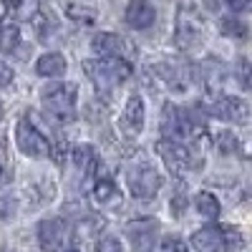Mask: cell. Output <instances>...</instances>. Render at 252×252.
<instances>
[{
	"instance_id": "6da1fadb",
	"label": "cell",
	"mask_w": 252,
	"mask_h": 252,
	"mask_svg": "<svg viewBox=\"0 0 252 252\" xmlns=\"http://www.w3.org/2000/svg\"><path fill=\"white\" fill-rule=\"evenodd\" d=\"M83 71H86L89 81L96 86V91L101 96H106L131 76V61H124V58H91V61H83Z\"/></svg>"
},
{
	"instance_id": "7a4b0ae2",
	"label": "cell",
	"mask_w": 252,
	"mask_h": 252,
	"mask_svg": "<svg viewBox=\"0 0 252 252\" xmlns=\"http://www.w3.org/2000/svg\"><path fill=\"white\" fill-rule=\"evenodd\" d=\"M202 131V124L197 121V116L192 111H187L182 106H174V103H166L161 111V134L169 141H189L194 139Z\"/></svg>"
},
{
	"instance_id": "3957f363",
	"label": "cell",
	"mask_w": 252,
	"mask_h": 252,
	"mask_svg": "<svg viewBox=\"0 0 252 252\" xmlns=\"http://www.w3.org/2000/svg\"><path fill=\"white\" fill-rule=\"evenodd\" d=\"M76 98H78L76 83H53V86L43 89V109L56 121H68L76 114Z\"/></svg>"
},
{
	"instance_id": "277c9868",
	"label": "cell",
	"mask_w": 252,
	"mask_h": 252,
	"mask_svg": "<svg viewBox=\"0 0 252 252\" xmlns=\"http://www.w3.org/2000/svg\"><path fill=\"white\" fill-rule=\"evenodd\" d=\"M15 144H18V149L23 152L26 157H33V159L51 157V141L35 126V121L31 116H23L15 124Z\"/></svg>"
},
{
	"instance_id": "5b68a950",
	"label": "cell",
	"mask_w": 252,
	"mask_h": 252,
	"mask_svg": "<svg viewBox=\"0 0 252 252\" xmlns=\"http://www.w3.org/2000/svg\"><path fill=\"white\" fill-rule=\"evenodd\" d=\"M126 182H129V192L136 199H154L164 184V177L154 169L152 164H131L126 172Z\"/></svg>"
},
{
	"instance_id": "8992f818",
	"label": "cell",
	"mask_w": 252,
	"mask_h": 252,
	"mask_svg": "<svg viewBox=\"0 0 252 252\" xmlns=\"http://www.w3.org/2000/svg\"><path fill=\"white\" fill-rule=\"evenodd\" d=\"M202 18L194 8L182 5L177 13V26H174V46L179 51H194L202 43Z\"/></svg>"
},
{
	"instance_id": "52a82bcc",
	"label": "cell",
	"mask_w": 252,
	"mask_h": 252,
	"mask_svg": "<svg viewBox=\"0 0 252 252\" xmlns=\"http://www.w3.org/2000/svg\"><path fill=\"white\" fill-rule=\"evenodd\" d=\"M157 152L159 157L164 159L166 169H169L174 177H184L187 172L192 169H199V161H194V154L187 144H179V141H169V139H159L157 141Z\"/></svg>"
},
{
	"instance_id": "ba28073f",
	"label": "cell",
	"mask_w": 252,
	"mask_h": 252,
	"mask_svg": "<svg viewBox=\"0 0 252 252\" xmlns=\"http://www.w3.org/2000/svg\"><path fill=\"white\" fill-rule=\"evenodd\" d=\"M73 229L63 217H46L38 224V245L43 252H63L71 242Z\"/></svg>"
},
{
	"instance_id": "9c48e42d",
	"label": "cell",
	"mask_w": 252,
	"mask_h": 252,
	"mask_svg": "<svg viewBox=\"0 0 252 252\" xmlns=\"http://www.w3.org/2000/svg\"><path fill=\"white\" fill-rule=\"evenodd\" d=\"M91 51L98 58H124V61H131L136 53V46L131 40H126L119 33H96L91 40Z\"/></svg>"
},
{
	"instance_id": "30bf717a",
	"label": "cell",
	"mask_w": 252,
	"mask_h": 252,
	"mask_svg": "<svg viewBox=\"0 0 252 252\" xmlns=\"http://www.w3.org/2000/svg\"><path fill=\"white\" fill-rule=\"evenodd\" d=\"M207 114L222 119V121H235L245 124L247 121V103L240 96H227V94H212L207 103Z\"/></svg>"
},
{
	"instance_id": "8fae6325",
	"label": "cell",
	"mask_w": 252,
	"mask_h": 252,
	"mask_svg": "<svg viewBox=\"0 0 252 252\" xmlns=\"http://www.w3.org/2000/svg\"><path fill=\"white\" fill-rule=\"evenodd\" d=\"M126 235H129L131 245L136 252H152L157 235H159V222L154 217H139L126 222Z\"/></svg>"
},
{
	"instance_id": "7c38bea8",
	"label": "cell",
	"mask_w": 252,
	"mask_h": 252,
	"mask_svg": "<svg viewBox=\"0 0 252 252\" xmlns=\"http://www.w3.org/2000/svg\"><path fill=\"white\" fill-rule=\"evenodd\" d=\"M144 116H146V111H144V98H141L139 94H134L129 101H126L124 114H121V121H119L124 136L136 139V136L144 131Z\"/></svg>"
},
{
	"instance_id": "4fadbf2b",
	"label": "cell",
	"mask_w": 252,
	"mask_h": 252,
	"mask_svg": "<svg viewBox=\"0 0 252 252\" xmlns=\"http://www.w3.org/2000/svg\"><path fill=\"white\" fill-rule=\"evenodd\" d=\"M124 20H126V26H131L134 31H146V28L154 26L157 10L149 0H131L124 10Z\"/></svg>"
},
{
	"instance_id": "5bb4252c",
	"label": "cell",
	"mask_w": 252,
	"mask_h": 252,
	"mask_svg": "<svg viewBox=\"0 0 252 252\" xmlns=\"http://www.w3.org/2000/svg\"><path fill=\"white\" fill-rule=\"evenodd\" d=\"M68 157H71V164L83 174L86 184H91L96 179V169H98L96 149H94V146H89V144H78V146H73V149L68 152Z\"/></svg>"
},
{
	"instance_id": "9a60e30c",
	"label": "cell",
	"mask_w": 252,
	"mask_h": 252,
	"mask_svg": "<svg viewBox=\"0 0 252 252\" xmlns=\"http://www.w3.org/2000/svg\"><path fill=\"white\" fill-rule=\"evenodd\" d=\"M192 247L197 252H227L224 240H222V229L220 227H202L192 235Z\"/></svg>"
},
{
	"instance_id": "2e32d148",
	"label": "cell",
	"mask_w": 252,
	"mask_h": 252,
	"mask_svg": "<svg viewBox=\"0 0 252 252\" xmlns=\"http://www.w3.org/2000/svg\"><path fill=\"white\" fill-rule=\"evenodd\" d=\"M66 68H68V63L63 58V53H58V51H48L35 61V73L43 78H61L66 73Z\"/></svg>"
},
{
	"instance_id": "e0dca14e",
	"label": "cell",
	"mask_w": 252,
	"mask_h": 252,
	"mask_svg": "<svg viewBox=\"0 0 252 252\" xmlns=\"http://www.w3.org/2000/svg\"><path fill=\"white\" fill-rule=\"evenodd\" d=\"M91 194L103 207H119L121 204V194H119L114 179H109V177H96L91 182Z\"/></svg>"
},
{
	"instance_id": "ac0fdd59",
	"label": "cell",
	"mask_w": 252,
	"mask_h": 252,
	"mask_svg": "<svg viewBox=\"0 0 252 252\" xmlns=\"http://www.w3.org/2000/svg\"><path fill=\"white\" fill-rule=\"evenodd\" d=\"M202 78L207 83L209 94H222V86L227 81V66L220 58H209V61H204V66H202Z\"/></svg>"
},
{
	"instance_id": "d6986e66",
	"label": "cell",
	"mask_w": 252,
	"mask_h": 252,
	"mask_svg": "<svg viewBox=\"0 0 252 252\" xmlns=\"http://www.w3.org/2000/svg\"><path fill=\"white\" fill-rule=\"evenodd\" d=\"M28 20H31V28L35 31V35H38L40 40H48V38L58 31V20L53 18V13H46V10H40V8H38Z\"/></svg>"
},
{
	"instance_id": "ffe728a7",
	"label": "cell",
	"mask_w": 252,
	"mask_h": 252,
	"mask_svg": "<svg viewBox=\"0 0 252 252\" xmlns=\"http://www.w3.org/2000/svg\"><path fill=\"white\" fill-rule=\"evenodd\" d=\"M194 207H197V212L202 217H207V220H217L220 212H222V204H220V199L212 192H197Z\"/></svg>"
},
{
	"instance_id": "44dd1931",
	"label": "cell",
	"mask_w": 252,
	"mask_h": 252,
	"mask_svg": "<svg viewBox=\"0 0 252 252\" xmlns=\"http://www.w3.org/2000/svg\"><path fill=\"white\" fill-rule=\"evenodd\" d=\"M71 229H76V235H81V237H91V235H96V232L103 229V217L94 215V212H86L83 217L76 220V224H71Z\"/></svg>"
},
{
	"instance_id": "7402d4cb",
	"label": "cell",
	"mask_w": 252,
	"mask_h": 252,
	"mask_svg": "<svg viewBox=\"0 0 252 252\" xmlns=\"http://www.w3.org/2000/svg\"><path fill=\"white\" fill-rule=\"evenodd\" d=\"M20 43V28L15 20H3L0 23V51L10 53L15 51V46Z\"/></svg>"
},
{
	"instance_id": "603a6c76",
	"label": "cell",
	"mask_w": 252,
	"mask_h": 252,
	"mask_svg": "<svg viewBox=\"0 0 252 252\" xmlns=\"http://www.w3.org/2000/svg\"><path fill=\"white\" fill-rule=\"evenodd\" d=\"M66 13L71 20H76V23L81 26H94L96 18H98V10L91 8V5H83V3H68L66 5Z\"/></svg>"
},
{
	"instance_id": "cb8c5ba5",
	"label": "cell",
	"mask_w": 252,
	"mask_h": 252,
	"mask_svg": "<svg viewBox=\"0 0 252 252\" xmlns=\"http://www.w3.org/2000/svg\"><path fill=\"white\" fill-rule=\"evenodd\" d=\"M220 31H222V35H227V38H237V40L247 38V26L242 23L237 15L222 18V20H220Z\"/></svg>"
},
{
	"instance_id": "d4e9b609",
	"label": "cell",
	"mask_w": 252,
	"mask_h": 252,
	"mask_svg": "<svg viewBox=\"0 0 252 252\" xmlns=\"http://www.w3.org/2000/svg\"><path fill=\"white\" fill-rule=\"evenodd\" d=\"M222 229V240H224V247L229 250V247H242L245 245V240H242V232L237 227H232V224H224V227H220Z\"/></svg>"
},
{
	"instance_id": "484cf974",
	"label": "cell",
	"mask_w": 252,
	"mask_h": 252,
	"mask_svg": "<svg viewBox=\"0 0 252 252\" xmlns=\"http://www.w3.org/2000/svg\"><path fill=\"white\" fill-rule=\"evenodd\" d=\"M215 146L222 154H232V152H237V136L229 134V131H222V134L215 136Z\"/></svg>"
},
{
	"instance_id": "4316f807",
	"label": "cell",
	"mask_w": 252,
	"mask_h": 252,
	"mask_svg": "<svg viewBox=\"0 0 252 252\" xmlns=\"http://www.w3.org/2000/svg\"><path fill=\"white\" fill-rule=\"evenodd\" d=\"M159 252H189V247H187V242L179 235H169V237L161 240Z\"/></svg>"
},
{
	"instance_id": "83f0119b",
	"label": "cell",
	"mask_w": 252,
	"mask_h": 252,
	"mask_svg": "<svg viewBox=\"0 0 252 252\" xmlns=\"http://www.w3.org/2000/svg\"><path fill=\"white\" fill-rule=\"evenodd\" d=\"M121 240L116 235H101L96 242V252H121Z\"/></svg>"
},
{
	"instance_id": "f1b7e54d",
	"label": "cell",
	"mask_w": 252,
	"mask_h": 252,
	"mask_svg": "<svg viewBox=\"0 0 252 252\" xmlns=\"http://www.w3.org/2000/svg\"><path fill=\"white\" fill-rule=\"evenodd\" d=\"M237 78H240V86L247 91L250 89V61L245 56L237 61Z\"/></svg>"
},
{
	"instance_id": "f546056e",
	"label": "cell",
	"mask_w": 252,
	"mask_h": 252,
	"mask_svg": "<svg viewBox=\"0 0 252 252\" xmlns=\"http://www.w3.org/2000/svg\"><path fill=\"white\" fill-rule=\"evenodd\" d=\"M13 83V68L8 66L5 61H0V89H5Z\"/></svg>"
},
{
	"instance_id": "4dcf8cb0",
	"label": "cell",
	"mask_w": 252,
	"mask_h": 252,
	"mask_svg": "<svg viewBox=\"0 0 252 252\" xmlns=\"http://www.w3.org/2000/svg\"><path fill=\"white\" fill-rule=\"evenodd\" d=\"M169 207H172V215H177V217H179V215L184 212V207H187V197H182V194L172 197V204H169Z\"/></svg>"
},
{
	"instance_id": "1f68e13d",
	"label": "cell",
	"mask_w": 252,
	"mask_h": 252,
	"mask_svg": "<svg viewBox=\"0 0 252 252\" xmlns=\"http://www.w3.org/2000/svg\"><path fill=\"white\" fill-rule=\"evenodd\" d=\"M227 5L232 13H245L250 8V0H227Z\"/></svg>"
},
{
	"instance_id": "d6a6232c",
	"label": "cell",
	"mask_w": 252,
	"mask_h": 252,
	"mask_svg": "<svg viewBox=\"0 0 252 252\" xmlns=\"http://www.w3.org/2000/svg\"><path fill=\"white\" fill-rule=\"evenodd\" d=\"M13 212V202L10 199H0V217H8Z\"/></svg>"
},
{
	"instance_id": "836d02e7",
	"label": "cell",
	"mask_w": 252,
	"mask_h": 252,
	"mask_svg": "<svg viewBox=\"0 0 252 252\" xmlns=\"http://www.w3.org/2000/svg\"><path fill=\"white\" fill-rule=\"evenodd\" d=\"M8 179V166H5V161L3 159H0V184H3Z\"/></svg>"
},
{
	"instance_id": "e575fe53",
	"label": "cell",
	"mask_w": 252,
	"mask_h": 252,
	"mask_svg": "<svg viewBox=\"0 0 252 252\" xmlns=\"http://www.w3.org/2000/svg\"><path fill=\"white\" fill-rule=\"evenodd\" d=\"M63 252H81V250H76V247H66V250H63Z\"/></svg>"
},
{
	"instance_id": "d590c367",
	"label": "cell",
	"mask_w": 252,
	"mask_h": 252,
	"mask_svg": "<svg viewBox=\"0 0 252 252\" xmlns=\"http://www.w3.org/2000/svg\"><path fill=\"white\" fill-rule=\"evenodd\" d=\"M3 20H5V18H3V13H0V23H3Z\"/></svg>"
},
{
	"instance_id": "8d00e7d4",
	"label": "cell",
	"mask_w": 252,
	"mask_h": 252,
	"mask_svg": "<svg viewBox=\"0 0 252 252\" xmlns=\"http://www.w3.org/2000/svg\"><path fill=\"white\" fill-rule=\"evenodd\" d=\"M0 116H3V106H0Z\"/></svg>"
}]
</instances>
